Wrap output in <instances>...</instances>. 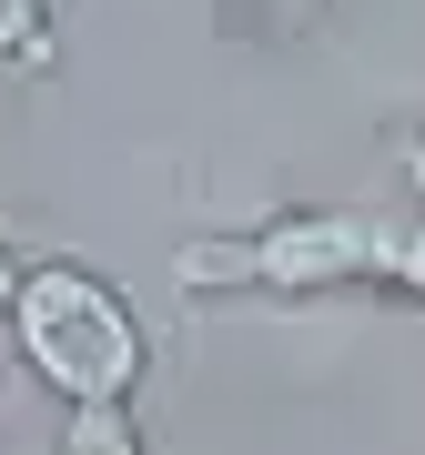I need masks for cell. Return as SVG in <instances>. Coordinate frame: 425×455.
<instances>
[{
	"label": "cell",
	"mask_w": 425,
	"mask_h": 455,
	"mask_svg": "<svg viewBox=\"0 0 425 455\" xmlns=\"http://www.w3.org/2000/svg\"><path fill=\"white\" fill-rule=\"evenodd\" d=\"M405 172H415V203H425V142H405Z\"/></svg>",
	"instance_id": "ba28073f"
},
{
	"label": "cell",
	"mask_w": 425,
	"mask_h": 455,
	"mask_svg": "<svg viewBox=\"0 0 425 455\" xmlns=\"http://www.w3.org/2000/svg\"><path fill=\"white\" fill-rule=\"evenodd\" d=\"M375 283H385V293H415V304H425V203L375 212Z\"/></svg>",
	"instance_id": "277c9868"
},
{
	"label": "cell",
	"mask_w": 425,
	"mask_h": 455,
	"mask_svg": "<svg viewBox=\"0 0 425 455\" xmlns=\"http://www.w3.org/2000/svg\"><path fill=\"white\" fill-rule=\"evenodd\" d=\"M253 274L263 293H355L375 283V212H274V223H253Z\"/></svg>",
	"instance_id": "7a4b0ae2"
},
{
	"label": "cell",
	"mask_w": 425,
	"mask_h": 455,
	"mask_svg": "<svg viewBox=\"0 0 425 455\" xmlns=\"http://www.w3.org/2000/svg\"><path fill=\"white\" fill-rule=\"evenodd\" d=\"M172 283L182 293H263V274H253V233H193V243L172 253Z\"/></svg>",
	"instance_id": "3957f363"
},
{
	"label": "cell",
	"mask_w": 425,
	"mask_h": 455,
	"mask_svg": "<svg viewBox=\"0 0 425 455\" xmlns=\"http://www.w3.org/2000/svg\"><path fill=\"white\" fill-rule=\"evenodd\" d=\"M51 455H152V445H142V415L132 405H71V425H61Z\"/></svg>",
	"instance_id": "5b68a950"
},
{
	"label": "cell",
	"mask_w": 425,
	"mask_h": 455,
	"mask_svg": "<svg viewBox=\"0 0 425 455\" xmlns=\"http://www.w3.org/2000/svg\"><path fill=\"white\" fill-rule=\"evenodd\" d=\"M0 61L51 71V0H0Z\"/></svg>",
	"instance_id": "8992f818"
},
{
	"label": "cell",
	"mask_w": 425,
	"mask_h": 455,
	"mask_svg": "<svg viewBox=\"0 0 425 455\" xmlns=\"http://www.w3.org/2000/svg\"><path fill=\"white\" fill-rule=\"evenodd\" d=\"M20 274H31V263H20L11 243H0V324H11V304H20Z\"/></svg>",
	"instance_id": "52a82bcc"
},
{
	"label": "cell",
	"mask_w": 425,
	"mask_h": 455,
	"mask_svg": "<svg viewBox=\"0 0 425 455\" xmlns=\"http://www.w3.org/2000/svg\"><path fill=\"white\" fill-rule=\"evenodd\" d=\"M11 334H20V364L61 405H132L142 395L152 334L122 304V283L92 274V263H31L20 274V304H11Z\"/></svg>",
	"instance_id": "6da1fadb"
}]
</instances>
